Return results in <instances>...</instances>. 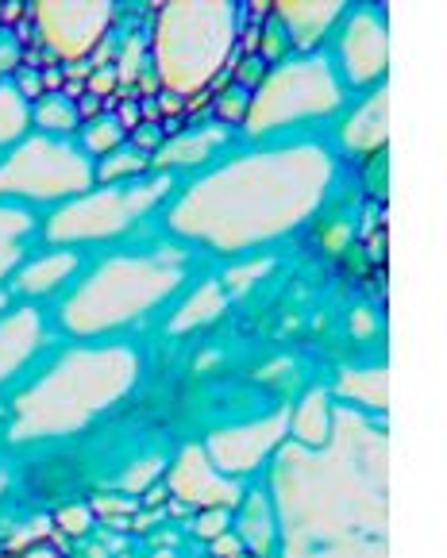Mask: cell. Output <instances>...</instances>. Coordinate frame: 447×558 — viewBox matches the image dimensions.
I'll return each mask as SVG.
<instances>
[{
	"label": "cell",
	"instance_id": "cell-26",
	"mask_svg": "<svg viewBox=\"0 0 447 558\" xmlns=\"http://www.w3.org/2000/svg\"><path fill=\"white\" fill-rule=\"evenodd\" d=\"M213 550H216L220 558H228V555H240L243 543H240V535L228 532V535H220V539H213Z\"/></svg>",
	"mask_w": 447,
	"mask_h": 558
},
{
	"label": "cell",
	"instance_id": "cell-19",
	"mask_svg": "<svg viewBox=\"0 0 447 558\" xmlns=\"http://www.w3.org/2000/svg\"><path fill=\"white\" fill-rule=\"evenodd\" d=\"M147 170V155H140V150H112V155H105V162L97 166V178L100 181H120V178H140V173Z\"/></svg>",
	"mask_w": 447,
	"mask_h": 558
},
{
	"label": "cell",
	"instance_id": "cell-9",
	"mask_svg": "<svg viewBox=\"0 0 447 558\" xmlns=\"http://www.w3.org/2000/svg\"><path fill=\"white\" fill-rule=\"evenodd\" d=\"M35 336H39L35 313H16L0 320V381H9V374L24 366V359L35 351Z\"/></svg>",
	"mask_w": 447,
	"mask_h": 558
},
{
	"label": "cell",
	"instance_id": "cell-5",
	"mask_svg": "<svg viewBox=\"0 0 447 558\" xmlns=\"http://www.w3.org/2000/svg\"><path fill=\"white\" fill-rule=\"evenodd\" d=\"M170 489L197 509H235L240 505V485L208 462L205 447H185L178 454L174 470H170Z\"/></svg>",
	"mask_w": 447,
	"mask_h": 558
},
{
	"label": "cell",
	"instance_id": "cell-13",
	"mask_svg": "<svg viewBox=\"0 0 447 558\" xmlns=\"http://www.w3.org/2000/svg\"><path fill=\"white\" fill-rule=\"evenodd\" d=\"M278 9H282V20L298 47H313L324 27L340 16V4H278Z\"/></svg>",
	"mask_w": 447,
	"mask_h": 558
},
{
	"label": "cell",
	"instance_id": "cell-22",
	"mask_svg": "<svg viewBox=\"0 0 447 558\" xmlns=\"http://www.w3.org/2000/svg\"><path fill=\"white\" fill-rule=\"evenodd\" d=\"M232 532V509H201L197 517V535L201 539H220Z\"/></svg>",
	"mask_w": 447,
	"mask_h": 558
},
{
	"label": "cell",
	"instance_id": "cell-31",
	"mask_svg": "<svg viewBox=\"0 0 447 558\" xmlns=\"http://www.w3.org/2000/svg\"><path fill=\"white\" fill-rule=\"evenodd\" d=\"M4 489H9V474L0 470V497H4Z\"/></svg>",
	"mask_w": 447,
	"mask_h": 558
},
{
	"label": "cell",
	"instance_id": "cell-6",
	"mask_svg": "<svg viewBox=\"0 0 447 558\" xmlns=\"http://www.w3.org/2000/svg\"><path fill=\"white\" fill-rule=\"evenodd\" d=\"M39 9V24L43 32L55 35V50L67 58H77L74 50V35H82V47L85 54H89L93 47H97V35L108 27V20H112V12H108V4H35Z\"/></svg>",
	"mask_w": 447,
	"mask_h": 558
},
{
	"label": "cell",
	"instance_id": "cell-4",
	"mask_svg": "<svg viewBox=\"0 0 447 558\" xmlns=\"http://www.w3.org/2000/svg\"><path fill=\"white\" fill-rule=\"evenodd\" d=\"M286 439V416H274L266 424L235 427V432H216L208 439L205 454L224 477H240L251 474L255 466H263V459H270Z\"/></svg>",
	"mask_w": 447,
	"mask_h": 558
},
{
	"label": "cell",
	"instance_id": "cell-10",
	"mask_svg": "<svg viewBox=\"0 0 447 558\" xmlns=\"http://www.w3.org/2000/svg\"><path fill=\"white\" fill-rule=\"evenodd\" d=\"M224 143V128H208V132H190V135H174L170 143L155 150V166L158 170H170V166H197L208 162L216 147Z\"/></svg>",
	"mask_w": 447,
	"mask_h": 558
},
{
	"label": "cell",
	"instance_id": "cell-16",
	"mask_svg": "<svg viewBox=\"0 0 447 558\" xmlns=\"http://www.w3.org/2000/svg\"><path fill=\"white\" fill-rule=\"evenodd\" d=\"M32 120L39 123L47 135H70L77 128V105L62 93H50V97H39V105L32 108Z\"/></svg>",
	"mask_w": 447,
	"mask_h": 558
},
{
	"label": "cell",
	"instance_id": "cell-12",
	"mask_svg": "<svg viewBox=\"0 0 447 558\" xmlns=\"http://www.w3.org/2000/svg\"><path fill=\"white\" fill-rule=\"evenodd\" d=\"M274 532H278V524H274V509L270 501H266L263 493H255V497H247V509H243V520H240V543L251 550V555L266 558L274 550Z\"/></svg>",
	"mask_w": 447,
	"mask_h": 558
},
{
	"label": "cell",
	"instance_id": "cell-3",
	"mask_svg": "<svg viewBox=\"0 0 447 558\" xmlns=\"http://www.w3.org/2000/svg\"><path fill=\"white\" fill-rule=\"evenodd\" d=\"M166 181H150V185H128V190H108L93 201L67 208V213L55 216V228L50 239H100V235H117L132 223L135 213L150 208L162 197Z\"/></svg>",
	"mask_w": 447,
	"mask_h": 558
},
{
	"label": "cell",
	"instance_id": "cell-28",
	"mask_svg": "<svg viewBox=\"0 0 447 558\" xmlns=\"http://www.w3.org/2000/svg\"><path fill=\"white\" fill-rule=\"evenodd\" d=\"M82 116H89V120H97V116H100V97H93V93H89V97L82 100V108H77V120H82Z\"/></svg>",
	"mask_w": 447,
	"mask_h": 558
},
{
	"label": "cell",
	"instance_id": "cell-17",
	"mask_svg": "<svg viewBox=\"0 0 447 558\" xmlns=\"http://www.w3.org/2000/svg\"><path fill=\"white\" fill-rule=\"evenodd\" d=\"M27 231H32V220H27L24 213H16V208H0V281L9 278V270L16 266Z\"/></svg>",
	"mask_w": 447,
	"mask_h": 558
},
{
	"label": "cell",
	"instance_id": "cell-8",
	"mask_svg": "<svg viewBox=\"0 0 447 558\" xmlns=\"http://www.w3.org/2000/svg\"><path fill=\"white\" fill-rule=\"evenodd\" d=\"M77 270V255L62 251V255H43L35 263H27L24 270L12 278V293H24V296H43V293H55L70 274Z\"/></svg>",
	"mask_w": 447,
	"mask_h": 558
},
{
	"label": "cell",
	"instance_id": "cell-21",
	"mask_svg": "<svg viewBox=\"0 0 447 558\" xmlns=\"http://www.w3.org/2000/svg\"><path fill=\"white\" fill-rule=\"evenodd\" d=\"M247 112H251V89L247 85H232V89L220 97V105H216V116H220L224 123L247 120Z\"/></svg>",
	"mask_w": 447,
	"mask_h": 558
},
{
	"label": "cell",
	"instance_id": "cell-23",
	"mask_svg": "<svg viewBox=\"0 0 447 558\" xmlns=\"http://www.w3.org/2000/svg\"><path fill=\"white\" fill-rule=\"evenodd\" d=\"M20 43L12 39V35H4L0 32V82H4V77L9 74H20Z\"/></svg>",
	"mask_w": 447,
	"mask_h": 558
},
{
	"label": "cell",
	"instance_id": "cell-30",
	"mask_svg": "<svg viewBox=\"0 0 447 558\" xmlns=\"http://www.w3.org/2000/svg\"><path fill=\"white\" fill-rule=\"evenodd\" d=\"M162 112H182V97H178V93H174V97L166 93V97H162Z\"/></svg>",
	"mask_w": 447,
	"mask_h": 558
},
{
	"label": "cell",
	"instance_id": "cell-2",
	"mask_svg": "<svg viewBox=\"0 0 447 558\" xmlns=\"http://www.w3.org/2000/svg\"><path fill=\"white\" fill-rule=\"evenodd\" d=\"M55 143L27 140L12 147V155L0 162V197H27V201H59L89 185V166L74 150L59 147L55 162L47 166Z\"/></svg>",
	"mask_w": 447,
	"mask_h": 558
},
{
	"label": "cell",
	"instance_id": "cell-11",
	"mask_svg": "<svg viewBox=\"0 0 447 558\" xmlns=\"http://www.w3.org/2000/svg\"><path fill=\"white\" fill-rule=\"evenodd\" d=\"M331 416H336V409H328V397L309 393L305 401H301V409L293 412V420H290V432H293V439H298V447L316 451V447L328 444Z\"/></svg>",
	"mask_w": 447,
	"mask_h": 558
},
{
	"label": "cell",
	"instance_id": "cell-29",
	"mask_svg": "<svg viewBox=\"0 0 447 558\" xmlns=\"http://www.w3.org/2000/svg\"><path fill=\"white\" fill-rule=\"evenodd\" d=\"M93 97H97V93H105V89H112V85H117V74H93Z\"/></svg>",
	"mask_w": 447,
	"mask_h": 558
},
{
	"label": "cell",
	"instance_id": "cell-32",
	"mask_svg": "<svg viewBox=\"0 0 447 558\" xmlns=\"http://www.w3.org/2000/svg\"><path fill=\"white\" fill-rule=\"evenodd\" d=\"M0 32H4V27H0Z\"/></svg>",
	"mask_w": 447,
	"mask_h": 558
},
{
	"label": "cell",
	"instance_id": "cell-20",
	"mask_svg": "<svg viewBox=\"0 0 447 558\" xmlns=\"http://www.w3.org/2000/svg\"><path fill=\"white\" fill-rule=\"evenodd\" d=\"M343 393L371 412L386 409V374H359V381H343Z\"/></svg>",
	"mask_w": 447,
	"mask_h": 558
},
{
	"label": "cell",
	"instance_id": "cell-27",
	"mask_svg": "<svg viewBox=\"0 0 447 558\" xmlns=\"http://www.w3.org/2000/svg\"><path fill=\"white\" fill-rule=\"evenodd\" d=\"M4 558H62L55 547H47V543H39V547H24V550H12V555Z\"/></svg>",
	"mask_w": 447,
	"mask_h": 558
},
{
	"label": "cell",
	"instance_id": "cell-25",
	"mask_svg": "<svg viewBox=\"0 0 447 558\" xmlns=\"http://www.w3.org/2000/svg\"><path fill=\"white\" fill-rule=\"evenodd\" d=\"M150 147H162V132H158V128H135V150H140V155H147Z\"/></svg>",
	"mask_w": 447,
	"mask_h": 558
},
{
	"label": "cell",
	"instance_id": "cell-15",
	"mask_svg": "<svg viewBox=\"0 0 447 558\" xmlns=\"http://www.w3.org/2000/svg\"><path fill=\"white\" fill-rule=\"evenodd\" d=\"M382 132H386V93L371 97V105L348 123V147L355 150L382 147Z\"/></svg>",
	"mask_w": 447,
	"mask_h": 558
},
{
	"label": "cell",
	"instance_id": "cell-18",
	"mask_svg": "<svg viewBox=\"0 0 447 558\" xmlns=\"http://www.w3.org/2000/svg\"><path fill=\"white\" fill-rule=\"evenodd\" d=\"M124 140H128V132L120 128V120L117 116H97V120L89 123V132H85V150L89 155H112V150H120L124 147Z\"/></svg>",
	"mask_w": 447,
	"mask_h": 558
},
{
	"label": "cell",
	"instance_id": "cell-1",
	"mask_svg": "<svg viewBox=\"0 0 447 558\" xmlns=\"http://www.w3.org/2000/svg\"><path fill=\"white\" fill-rule=\"evenodd\" d=\"M270 485L282 558H386V444L355 409L316 451L286 444Z\"/></svg>",
	"mask_w": 447,
	"mask_h": 558
},
{
	"label": "cell",
	"instance_id": "cell-24",
	"mask_svg": "<svg viewBox=\"0 0 447 558\" xmlns=\"http://www.w3.org/2000/svg\"><path fill=\"white\" fill-rule=\"evenodd\" d=\"M59 524H62V532H70V535H85L93 524V512L89 509H67V512H59Z\"/></svg>",
	"mask_w": 447,
	"mask_h": 558
},
{
	"label": "cell",
	"instance_id": "cell-14",
	"mask_svg": "<svg viewBox=\"0 0 447 558\" xmlns=\"http://www.w3.org/2000/svg\"><path fill=\"white\" fill-rule=\"evenodd\" d=\"M27 123H32V108L16 93L12 82H0V150H12L24 143Z\"/></svg>",
	"mask_w": 447,
	"mask_h": 558
},
{
	"label": "cell",
	"instance_id": "cell-7",
	"mask_svg": "<svg viewBox=\"0 0 447 558\" xmlns=\"http://www.w3.org/2000/svg\"><path fill=\"white\" fill-rule=\"evenodd\" d=\"M343 66H348V77L355 85L374 82L386 70V32H382L371 12H363V16H355L348 24V35H343Z\"/></svg>",
	"mask_w": 447,
	"mask_h": 558
}]
</instances>
